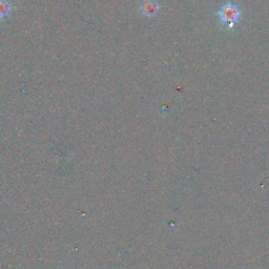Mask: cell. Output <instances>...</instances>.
Wrapping results in <instances>:
<instances>
[{"instance_id":"3","label":"cell","mask_w":269,"mask_h":269,"mask_svg":"<svg viewBox=\"0 0 269 269\" xmlns=\"http://www.w3.org/2000/svg\"><path fill=\"white\" fill-rule=\"evenodd\" d=\"M11 12V4L7 0H0V19L6 17Z\"/></svg>"},{"instance_id":"1","label":"cell","mask_w":269,"mask_h":269,"mask_svg":"<svg viewBox=\"0 0 269 269\" xmlns=\"http://www.w3.org/2000/svg\"><path fill=\"white\" fill-rule=\"evenodd\" d=\"M217 16L223 25L233 29L240 21L242 13L239 6L229 1L221 6V9L217 13Z\"/></svg>"},{"instance_id":"2","label":"cell","mask_w":269,"mask_h":269,"mask_svg":"<svg viewBox=\"0 0 269 269\" xmlns=\"http://www.w3.org/2000/svg\"><path fill=\"white\" fill-rule=\"evenodd\" d=\"M161 9V5L157 0H142V2L140 3V13L145 17H153L156 16L158 12Z\"/></svg>"}]
</instances>
